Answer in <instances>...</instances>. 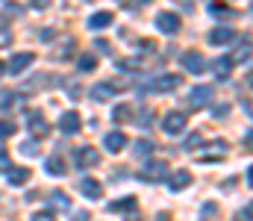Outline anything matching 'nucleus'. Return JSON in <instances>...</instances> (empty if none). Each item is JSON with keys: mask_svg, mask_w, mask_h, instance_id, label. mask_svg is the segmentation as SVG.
I'll return each mask as SVG.
<instances>
[{"mask_svg": "<svg viewBox=\"0 0 253 221\" xmlns=\"http://www.w3.org/2000/svg\"><path fill=\"white\" fill-rule=\"evenodd\" d=\"M168 162L165 159H147L144 162V168L138 171V180H144V183H159V180H168Z\"/></svg>", "mask_w": 253, "mask_h": 221, "instance_id": "f257e3e1", "label": "nucleus"}, {"mask_svg": "<svg viewBox=\"0 0 253 221\" xmlns=\"http://www.w3.org/2000/svg\"><path fill=\"white\" fill-rule=\"evenodd\" d=\"M180 83H183V77L180 74H159V77H153L141 91L147 94H156V91H174V88H180Z\"/></svg>", "mask_w": 253, "mask_h": 221, "instance_id": "f03ea898", "label": "nucleus"}, {"mask_svg": "<svg viewBox=\"0 0 253 221\" xmlns=\"http://www.w3.org/2000/svg\"><path fill=\"white\" fill-rule=\"evenodd\" d=\"M156 30L159 33H165V36H177L180 33V15L177 12H159L156 15Z\"/></svg>", "mask_w": 253, "mask_h": 221, "instance_id": "7ed1b4c3", "label": "nucleus"}, {"mask_svg": "<svg viewBox=\"0 0 253 221\" xmlns=\"http://www.w3.org/2000/svg\"><path fill=\"white\" fill-rule=\"evenodd\" d=\"M74 162H77V168H91V165L100 162V153H97L91 145H83V147L74 150Z\"/></svg>", "mask_w": 253, "mask_h": 221, "instance_id": "20e7f679", "label": "nucleus"}, {"mask_svg": "<svg viewBox=\"0 0 253 221\" xmlns=\"http://www.w3.org/2000/svg\"><path fill=\"white\" fill-rule=\"evenodd\" d=\"M212 94H215V91H212V86H194V88L189 91V97H186V100H189L191 109H203V106L212 100Z\"/></svg>", "mask_w": 253, "mask_h": 221, "instance_id": "39448f33", "label": "nucleus"}, {"mask_svg": "<svg viewBox=\"0 0 253 221\" xmlns=\"http://www.w3.org/2000/svg\"><path fill=\"white\" fill-rule=\"evenodd\" d=\"M162 130H165L168 136H180V133L186 130V115H183V112H165Z\"/></svg>", "mask_w": 253, "mask_h": 221, "instance_id": "423d86ee", "label": "nucleus"}, {"mask_svg": "<svg viewBox=\"0 0 253 221\" xmlns=\"http://www.w3.org/2000/svg\"><path fill=\"white\" fill-rule=\"evenodd\" d=\"M115 91H118V86H115V83H94V86L88 88L91 100H97V103H106V100H112V97H115Z\"/></svg>", "mask_w": 253, "mask_h": 221, "instance_id": "0eeeda50", "label": "nucleus"}, {"mask_svg": "<svg viewBox=\"0 0 253 221\" xmlns=\"http://www.w3.org/2000/svg\"><path fill=\"white\" fill-rule=\"evenodd\" d=\"M33 59H36V53H30V50H27V53H15V56L9 59L6 71L18 77V74H24V68H30V65H33Z\"/></svg>", "mask_w": 253, "mask_h": 221, "instance_id": "6e6552de", "label": "nucleus"}, {"mask_svg": "<svg viewBox=\"0 0 253 221\" xmlns=\"http://www.w3.org/2000/svg\"><path fill=\"white\" fill-rule=\"evenodd\" d=\"M124 145H129V142H126V136L121 133V130H112V133H106V136H103V147H106L109 153H121Z\"/></svg>", "mask_w": 253, "mask_h": 221, "instance_id": "1a4fd4ad", "label": "nucleus"}, {"mask_svg": "<svg viewBox=\"0 0 253 221\" xmlns=\"http://www.w3.org/2000/svg\"><path fill=\"white\" fill-rule=\"evenodd\" d=\"M27 130H30L33 136H39V139H42V136H47V133H50V124L44 121V115H42V112H33V115H30V121H27Z\"/></svg>", "mask_w": 253, "mask_h": 221, "instance_id": "9d476101", "label": "nucleus"}, {"mask_svg": "<svg viewBox=\"0 0 253 221\" xmlns=\"http://www.w3.org/2000/svg\"><path fill=\"white\" fill-rule=\"evenodd\" d=\"M80 112H62V118H59V130H62L65 136H71V133H80Z\"/></svg>", "mask_w": 253, "mask_h": 221, "instance_id": "9b49d317", "label": "nucleus"}, {"mask_svg": "<svg viewBox=\"0 0 253 221\" xmlns=\"http://www.w3.org/2000/svg\"><path fill=\"white\" fill-rule=\"evenodd\" d=\"M80 192H83L88 201H97V198L103 195V186H100L94 177H83V180H80Z\"/></svg>", "mask_w": 253, "mask_h": 221, "instance_id": "f8f14e48", "label": "nucleus"}, {"mask_svg": "<svg viewBox=\"0 0 253 221\" xmlns=\"http://www.w3.org/2000/svg\"><path fill=\"white\" fill-rule=\"evenodd\" d=\"M53 50H56V53H50V56H53L56 62L71 59V56H74V50H77V39H74V36H65L62 44H59V47H53Z\"/></svg>", "mask_w": 253, "mask_h": 221, "instance_id": "ddd939ff", "label": "nucleus"}, {"mask_svg": "<svg viewBox=\"0 0 253 221\" xmlns=\"http://www.w3.org/2000/svg\"><path fill=\"white\" fill-rule=\"evenodd\" d=\"M189 183H191V171H186V168H180V171H174V174L168 177V189H171V192H183Z\"/></svg>", "mask_w": 253, "mask_h": 221, "instance_id": "4468645a", "label": "nucleus"}, {"mask_svg": "<svg viewBox=\"0 0 253 221\" xmlns=\"http://www.w3.org/2000/svg\"><path fill=\"white\" fill-rule=\"evenodd\" d=\"M233 39H236V30L233 27H218V30L209 33V44H215V47H221V44H227Z\"/></svg>", "mask_w": 253, "mask_h": 221, "instance_id": "2eb2a0df", "label": "nucleus"}, {"mask_svg": "<svg viewBox=\"0 0 253 221\" xmlns=\"http://www.w3.org/2000/svg\"><path fill=\"white\" fill-rule=\"evenodd\" d=\"M183 68L189 74H200L206 68V59H203L200 53H183Z\"/></svg>", "mask_w": 253, "mask_h": 221, "instance_id": "dca6fc26", "label": "nucleus"}, {"mask_svg": "<svg viewBox=\"0 0 253 221\" xmlns=\"http://www.w3.org/2000/svg\"><path fill=\"white\" fill-rule=\"evenodd\" d=\"M112 18H115V15L106 12V9H103V12H94V15L88 18V30H94V33H97V30H106V27L112 24Z\"/></svg>", "mask_w": 253, "mask_h": 221, "instance_id": "f3484780", "label": "nucleus"}, {"mask_svg": "<svg viewBox=\"0 0 253 221\" xmlns=\"http://www.w3.org/2000/svg\"><path fill=\"white\" fill-rule=\"evenodd\" d=\"M27 180H30V168H18V165L6 168V183L9 186H24Z\"/></svg>", "mask_w": 253, "mask_h": 221, "instance_id": "a211bd4d", "label": "nucleus"}, {"mask_svg": "<svg viewBox=\"0 0 253 221\" xmlns=\"http://www.w3.org/2000/svg\"><path fill=\"white\" fill-rule=\"evenodd\" d=\"M212 71H215V77H218L221 83H224V80H230V71H233V62H230V56H221V59H215Z\"/></svg>", "mask_w": 253, "mask_h": 221, "instance_id": "6ab92c4d", "label": "nucleus"}, {"mask_svg": "<svg viewBox=\"0 0 253 221\" xmlns=\"http://www.w3.org/2000/svg\"><path fill=\"white\" fill-rule=\"evenodd\" d=\"M44 165H47V174H50V177H65V174H68V168H65V162H62L59 153H56V156H47Z\"/></svg>", "mask_w": 253, "mask_h": 221, "instance_id": "aec40b11", "label": "nucleus"}, {"mask_svg": "<svg viewBox=\"0 0 253 221\" xmlns=\"http://www.w3.org/2000/svg\"><path fill=\"white\" fill-rule=\"evenodd\" d=\"M112 121H115V124H126V121H132V106H129V103L115 106V109H112Z\"/></svg>", "mask_w": 253, "mask_h": 221, "instance_id": "412c9836", "label": "nucleus"}, {"mask_svg": "<svg viewBox=\"0 0 253 221\" xmlns=\"http://www.w3.org/2000/svg\"><path fill=\"white\" fill-rule=\"evenodd\" d=\"M112 213H135V198H121V201H112L109 204Z\"/></svg>", "mask_w": 253, "mask_h": 221, "instance_id": "4be33fe9", "label": "nucleus"}, {"mask_svg": "<svg viewBox=\"0 0 253 221\" xmlns=\"http://www.w3.org/2000/svg\"><path fill=\"white\" fill-rule=\"evenodd\" d=\"M251 59V39H245L242 44H239V50L230 56V62H248Z\"/></svg>", "mask_w": 253, "mask_h": 221, "instance_id": "5701e85b", "label": "nucleus"}, {"mask_svg": "<svg viewBox=\"0 0 253 221\" xmlns=\"http://www.w3.org/2000/svg\"><path fill=\"white\" fill-rule=\"evenodd\" d=\"M94 65H97L94 53H83V56L77 59V71H94Z\"/></svg>", "mask_w": 253, "mask_h": 221, "instance_id": "b1692460", "label": "nucleus"}, {"mask_svg": "<svg viewBox=\"0 0 253 221\" xmlns=\"http://www.w3.org/2000/svg\"><path fill=\"white\" fill-rule=\"evenodd\" d=\"M153 153V142L150 139H138L135 142V156H150Z\"/></svg>", "mask_w": 253, "mask_h": 221, "instance_id": "393cba45", "label": "nucleus"}, {"mask_svg": "<svg viewBox=\"0 0 253 221\" xmlns=\"http://www.w3.org/2000/svg\"><path fill=\"white\" fill-rule=\"evenodd\" d=\"M50 207L68 210V207H71V201H68V195H65V192H53V195H50Z\"/></svg>", "mask_w": 253, "mask_h": 221, "instance_id": "a878e982", "label": "nucleus"}, {"mask_svg": "<svg viewBox=\"0 0 253 221\" xmlns=\"http://www.w3.org/2000/svg\"><path fill=\"white\" fill-rule=\"evenodd\" d=\"M215 216H218V204H215V201L203 204V210H200V219H203V221H212Z\"/></svg>", "mask_w": 253, "mask_h": 221, "instance_id": "bb28decb", "label": "nucleus"}, {"mask_svg": "<svg viewBox=\"0 0 253 221\" xmlns=\"http://www.w3.org/2000/svg\"><path fill=\"white\" fill-rule=\"evenodd\" d=\"M150 118H153L150 106H141V109H138V121H135V124H138V127H147V124H150Z\"/></svg>", "mask_w": 253, "mask_h": 221, "instance_id": "cd10ccee", "label": "nucleus"}, {"mask_svg": "<svg viewBox=\"0 0 253 221\" xmlns=\"http://www.w3.org/2000/svg\"><path fill=\"white\" fill-rule=\"evenodd\" d=\"M200 142H203V136H200V133H191L183 147H186V150H197V147H200Z\"/></svg>", "mask_w": 253, "mask_h": 221, "instance_id": "c85d7f7f", "label": "nucleus"}, {"mask_svg": "<svg viewBox=\"0 0 253 221\" xmlns=\"http://www.w3.org/2000/svg\"><path fill=\"white\" fill-rule=\"evenodd\" d=\"M21 153H24V156H39V145L30 139V142H24V145H21Z\"/></svg>", "mask_w": 253, "mask_h": 221, "instance_id": "c756f323", "label": "nucleus"}, {"mask_svg": "<svg viewBox=\"0 0 253 221\" xmlns=\"http://www.w3.org/2000/svg\"><path fill=\"white\" fill-rule=\"evenodd\" d=\"M15 136V124L12 121H0V139H9Z\"/></svg>", "mask_w": 253, "mask_h": 221, "instance_id": "7c9ffc66", "label": "nucleus"}, {"mask_svg": "<svg viewBox=\"0 0 253 221\" xmlns=\"http://www.w3.org/2000/svg\"><path fill=\"white\" fill-rule=\"evenodd\" d=\"M118 68H121V71H132V68H141V62H138V59H121Z\"/></svg>", "mask_w": 253, "mask_h": 221, "instance_id": "2f4dec72", "label": "nucleus"}, {"mask_svg": "<svg viewBox=\"0 0 253 221\" xmlns=\"http://www.w3.org/2000/svg\"><path fill=\"white\" fill-rule=\"evenodd\" d=\"M6 44H12V30L0 27V47H6Z\"/></svg>", "mask_w": 253, "mask_h": 221, "instance_id": "473e14b6", "label": "nucleus"}, {"mask_svg": "<svg viewBox=\"0 0 253 221\" xmlns=\"http://www.w3.org/2000/svg\"><path fill=\"white\" fill-rule=\"evenodd\" d=\"M6 106H12V91H3L0 94V109H6Z\"/></svg>", "mask_w": 253, "mask_h": 221, "instance_id": "72a5a7b5", "label": "nucleus"}, {"mask_svg": "<svg viewBox=\"0 0 253 221\" xmlns=\"http://www.w3.org/2000/svg\"><path fill=\"white\" fill-rule=\"evenodd\" d=\"M227 112H230V106H215V109H212V115H215V118H224Z\"/></svg>", "mask_w": 253, "mask_h": 221, "instance_id": "f704fd0d", "label": "nucleus"}, {"mask_svg": "<svg viewBox=\"0 0 253 221\" xmlns=\"http://www.w3.org/2000/svg\"><path fill=\"white\" fill-rule=\"evenodd\" d=\"M33 221H56V219H53L50 213H36V216H33Z\"/></svg>", "mask_w": 253, "mask_h": 221, "instance_id": "c9c22d12", "label": "nucleus"}, {"mask_svg": "<svg viewBox=\"0 0 253 221\" xmlns=\"http://www.w3.org/2000/svg\"><path fill=\"white\" fill-rule=\"evenodd\" d=\"M94 47H97V50H103V53H106V50H109V42H106V39H97V42H94Z\"/></svg>", "mask_w": 253, "mask_h": 221, "instance_id": "e433bc0d", "label": "nucleus"}, {"mask_svg": "<svg viewBox=\"0 0 253 221\" xmlns=\"http://www.w3.org/2000/svg\"><path fill=\"white\" fill-rule=\"evenodd\" d=\"M138 47H141V50H147V53H150V50H153V47H156V44H153V42H138Z\"/></svg>", "mask_w": 253, "mask_h": 221, "instance_id": "4c0bfd02", "label": "nucleus"}, {"mask_svg": "<svg viewBox=\"0 0 253 221\" xmlns=\"http://www.w3.org/2000/svg\"><path fill=\"white\" fill-rule=\"evenodd\" d=\"M71 221H88V213H85V210H80V213H77Z\"/></svg>", "mask_w": 253, "mask_h": 221, "instance_id": "58836bf2", "label": "nucleus"}, {"mask_svg": "<svg viewBox=\"0 0 253 221\" xmlns=\"http://www.w3.org/2000/svg\"><path fill=\"white\" fill-rule=\"evenodd\" d=\"M0 74H6V62H0Z\"/></svg>", "mask_w": 253, "mask_h": 221, "instance_id": "ea45409f", "label": "nucleus"}]
</instances>
